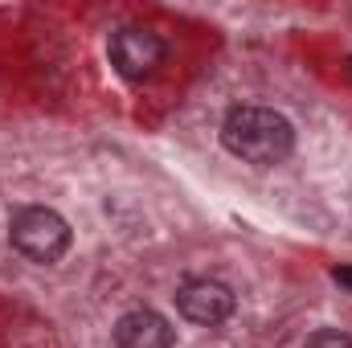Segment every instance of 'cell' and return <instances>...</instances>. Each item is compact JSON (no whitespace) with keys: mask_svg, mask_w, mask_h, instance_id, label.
Here are the masks:
<instances>
[{"mask_svg":"<svg viewBox=\"0 0 352 348\" xmlns=\"http://www.w3.org/2000/svg\"><path fill=\"white\" fill-rule=\"evenodd\" d=\"M221 144L246 164H283L295 152V127L274 107H234L221 123Z\"/></svg>","mask_w":352,"mask_h":348,"instance_id":"1","label":"cell"},{"mask_svg":"<svg viewBox=\"0 0 352 348\" xmlns=\"http://www.w3.org/2000/svg\"><path fill=\"white\" fill-rule=\"evenodd\" d=\"M8 238H12V246H16L29 262L50 266V262H58L70 250V221H66L58 209L29 205V209H16V213H12Z\"/></svg>","mask_w":352,"mask_h":348,"instance_id":"2","label":"cell"},{"mask_svg":"<svg viewBox=\"0 0 352 348\" xmlns=\"http://www.w3.org/2000/svg\"><path fill=\"white\" fill-rule=\"evenodd\" d=\"M176 312L197 328H217L234 316V291L217 279H188L176 291Z\"/></svg>","mask_w":352,"mask_h":348,"instance_id":"3","label":"cell"},{"mask_svg":"<svg viewBox=\"0 0 352 348\" xmlns=\"http://www.w3.org/2000/svg\"><path fill=\"white\" fill-rule=\"evenodd\" d=\"M160 62H164V41L152 29H135L131 25V29H119L111 37V66L123 78H131V83L152 78L160 70Z\"/></svg>","mask_w":352,"mask_h":348,"instance_id":"4","label":"cell"},{"mask_svg":"<svg viewBox=\"0 0 352 348\" xmlns=\"http://www.w3.org/2000/svg\"><path fill=\"white\" fill-rule=\"evenodd\" d=\"M176 328L152 307H135L127 316H119L115 324V345L119 348H173Z\"/></svg>","mask_w":352,"mask_h":348,"instance_id":"5","label":"cell"},{"mask_svg":"<svg viewBox=\"0 0 352 348\" xmlns=\"http://www.w3.org/2000/svg\"><path fill=\"white\" fill-rule=\"evenodd\" d=\"M307 348H352V336L340 332V328H320V332L307 340Z\"/></svg>","mask_w":352,"mask_h":348,"instance_id":"6","label":"cell"},{"mask_svg":"<svg viewBox=\"0 0 352 348\" xmlns=\"http://www.w3.org/2000/svg\"><path fill=\"white\" fill-rule=\"evenodd\" d=\"M332 279H336V283H340V287H349V291H352V266H340V270H336V274H332Z\"/></svg>","mask_w":352,"mask_h":348,"instance_id":"7","label":"cell"},{"mask_svg":"<svg viewBox=\"0 0 352 348\" xmlns=\"http://www.w3.org/2000/svg\"><path fill=\"white\" fill-rule=\"evenodd\" d=\"M349 74H352V58H349Z\"/></svg>","mask_w":352,"mask_h":348,"instance_id":"8","label":"cell"}]
</instances>
